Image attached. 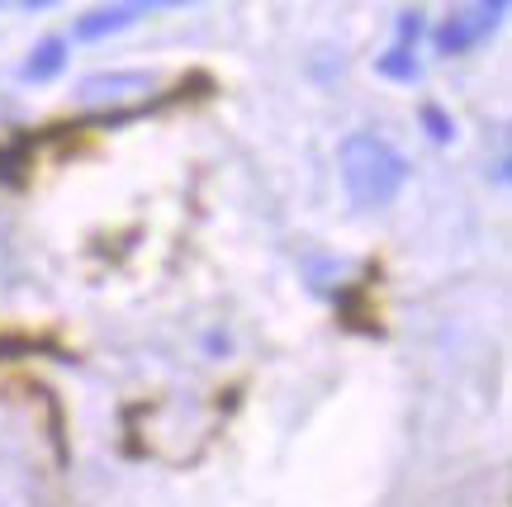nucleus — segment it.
<instances>
[{
    "label": "nucleus",
    "mask_w": 512,
    "mask_h": 507,
    "mask_svg": "<svg viewBox=\"0 0 512 507\" xmlns=\"http://www.w3.org/2000/svg\"><path fill=\"white\" fill-rule=\"evenodd\" d=\"M337 162H342V185H347V200L356 209H384L394 204V195L408 181V162L399 157V147H389L380 133H347L337 147Z\"/></svg>",
    "instance_id": "obj_1"
},
{
    "label": "nucleus",
    "mask_w": 512,
    "mask_h": 507,
    "mask_svg": "<svg viewBox=\"0 0 512 507\" xmlns=\"http://www.w3.org/2000/svg\"><path fill=\"white\" fill-rule=\"evenodd\" d=\"M508 15V5L503 0H494V5H475V10H465V15H451L446 24H441L437 34H432V43H437L441 53H465V48H475L479 38L494 29L498 19Z\"/></svg>",
    "instance_id": "obj_2"
},
{
    "label": "nucleus",
    "mask_w": 512,
    "mask_h": 507,
    "mask_svg": "<svg viewBox=\"0 0 512 507\" xmlns=\"http://www.w3.org/2000/svg\"><path fill=\"white\" fill-rule=\"evenodd\" d=\"M143 15H147V5H110V10H91V15L76 19V38H81V43H95V38L124 34V29H133Z\"/></svg>",
    "instance_id": "obj_3"
},
{
    "label": "nucleus",
    "mask_w": 512,
    "mask_h": 507,
    "mask_svg": "<svg viewBox=\"0 0 512 507\" xmlns=\"http://www.w3.org/2000/svg\"><path fill=\"white\" fill-rule=\"evenodd\" d=\"M62 67H67V38H43L34 53H29V62L19 67V76L38 86V81H53Z\"/></svg>",
    "instance_id": "obj_4"
},
{
    "label": "nucleus",
    "mask_w": 512,
    "mask_h": 507,
    "mask_svg": "<svg viewBox=\"0 0 512 507\" xmlns=\"http://www.w3.org/2000/svg\"><path fill=\"white\" fill-rule=\"evenodd\" d=\"M124 91L143 95L147 76H138V72H100V76H86V81H81V95H86V100H124Z\"/></svg>",
    "instance_id": "obj_5"
},
{
    "label": "nucleus",
    "mask_w": 512,
    "mask_h": 507,
    "mask_svg": "<svg viewBox=\"0 0 512 507\" xmlns=\"http://www.w3.org/2000/svg\"><path fill=\"white\" fill-rule=\"evenodd\" d=\"M375 72L389 76V81H418L422 67H418V57L408 53V48H389V53L375 62Z\"/></svg>",
    "instance_id": "obj_6"
},
{
    "label": "nucleus",
    "mask_w": 512,
    "mask_h": 507,
    "mask_svg": "<svg viewBox=\"0 0 512 507\" xmlns=\"http://www.w3.org/2000/svg\"><path fill=\"white\" fill-rule=\"evenodd\" d=\"M422 124H427V133H432L437 143H451V138H456V124H451V119H446V114H441L437 105L422 109Z\"/></svg>",
    "instance_id": "obj_7"
},
{
    "label": "nucleus",
    "mask_w": 512,
    "mask_h": 507,
    "mask_svg": "<svg viewBox=\"0 0 512 507\" xmlns=\"http://www.w3.org/2000/svg\"><path fill=\"white\" fill-rule=\"evenodd\" d=\"M422 34H427V24H422L418 10H413V15H399V48H408V43H418Z\"/></svg>",
    "instance_id": "obj_8"
}]
</instances>
